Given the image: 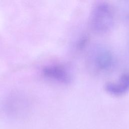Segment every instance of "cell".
<instances>
[{"label":"cell","mask_w":129,"mask_h":129,"mask_svg":"<svg viewBox=\"0 0 129 129\" xmlns=\"http://www.w3.org/2000/svg\"><path fill=\"white\" fill-rule=\"evenodd\" d=\"M44 74L48 77L66 83L71 80V77L69 73L60 67L53 66L46 68L44 70Z\"/></svg>","instance_id":"cell-4"},{"label":"cell","mask_w":129,"mask_h":129,"mask_svg":"<svg viewBox=\"0 0 129 129\" xmlns=\"http://www.w3.org/2000/svg\"><path fill=\"white\" fill-rule=\"evenodd\" d=\"M128 16H129V15H128Z\"/></svg>","instance_id":"cell-5"},{"label":"cell","mask_w":129,"mask_h":129,"mask_svg":"<svg viewBox=\"0 0 129 129\" xmlns=\"http://www.w3.org/2000/svg\"><path fill=\"white\" fill-rule=\"evenodd\" d=\"M90 20L91 27L95 31L104 33L109 30L114 20L110 6L105 3L97 4L93 9Z\"/></svg>","instance_id":"cell-1"},{"label":"cell","mask_w":129,"mask_h":129,"mask_svg":"<svg viewBox=\"0 0 129 129\" xmlns=\"http://www.w3.org/2000/svg\"><path fill=\"white\" fill-rule=\"evenodd\" d=\"M113 60L112 53L108 50L102 49L95 54L94 63L97 69L104 71L109 69L112 66Z\"/></svg>","instance_id":"cell-3"},{"label":"cell","mask_w":129,"mask_h":129,"mask_svg":"<svg viewBox=\"0 0 129 129\" xmlns=\"http://www.w3.org/2000/svg\"><path fill=\"white\" fill-rule=\"evenodd\" d=\"M104 88L107 92L114 96L124 94L129 91V73L122 74L116 82L106 83Z\"/></svg>","instance_id":"cell-2"}]
</instances>
